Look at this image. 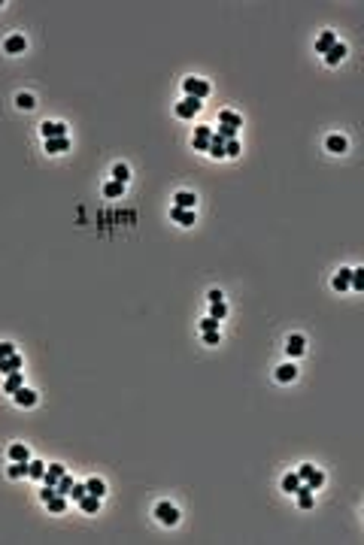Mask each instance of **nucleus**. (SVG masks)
I'll list each match as a JSON object with an SVG mask.
<instances>
[{"mask_svg": "<svg viewBox=\"0 0 364 545\" xmlns=\"http://www.w3.org/2000/svg\"><path fill=\"white\" fill-rule=\"evenodd\" d=\"M298 476H301V482H307L313 491H316V488H322V482H325V476L316 470V466H310V463H304V466H301Z\"/></svg>", "mask_w": 364, "mask_h": 545, "instance_id": "1", "label": "nucleus"}, {"mask_svg": "<svg viewBox=\"0 0 364 545\" xmlns=\"http://www.w3.org/2000/svg\"><path fill=\"white\" fill-rule=\"evenodd\" d=\"M155 515H158V521H161V524H167V527H173V524L179 521V512H176V506H173V503H158Z\"/></svg>", "mask_w": 364, "mask_h": 545, "instance_id": "2", "label": "nucleus"}, {"mask_svg": "<svg viewBox=\"0 0 364 545\" xmlns=\"http://www.w3.org/2000/svg\"><path fill=\"white\" fill-rule=\"evenodd\" d=\"M182 85H185V94H188V97H197V100H203V97L209 94V85H206L203 79H194V76H191V79H185Z\"/></svg>", "mask_w": 364, "mask_h": 545, "instance_id": "3", "label": "nucleus"}, {"mask_svg": "<svg viewBox=\"0 0 364 545\" xmlns=\"http://www.w3.org/2000/svg\"><path fill=\"white\" fill-rule=\"evenodd\" d=\"M194 112H200V100L197 97H185L182 103H176V115H179V119H194Z\"/></svg>", "mask_w": 364, "mask_h": 545, "instance_id": "4", "label": "nucleus"}, {"mask_svg": "<svg viewBox=\"0 0 364 545\" xmlns=\"http://www.w3.org/2000/svg\"><path fill=\"white\" fill-rule=\"evenodd\" d=\"M209 139H212V128H194V148L197 151H206L209 148Z\"/></svg>", "mask_w": 364, "mask_h": 545, "instance_id": "5", "label": "nucleus"}, {"mask_svg": "<svg viewBox=\"0 0 364 545\" xmlns=\"http://www.w3.org/2000/svg\"><path fill=\"white\" fill-rule=\"evenodd\" d=\"M12 400H15V403H18V406H24V409H30V406H36V394H33V391H30V388H24V385H21V388H18V391H15V394H12Z\"/></svg>", "mask_w": 364, "mask_h": 545, "instance_id": "6", "label": "nucleus"}, {"mask_svg": "<svg viewBox=\"0 0 364 545\" xmlns=\"http://www.w3.org/2000/svg\"><path fill=\"white\" fill-rule=\"evenodd\" d=\"M64 476V463H49L46 466V473H43V485H58V479Z\"/></svg>", "mask_w": 364, "mask_h": 545, "instance_id": "7", "label": "nucleus"}, {"mask_svg": "<svg viewBox=\"0 0 364 545\" xmlns=\"http://www.w3.org/2000/svg\"><path fill=\"white\" fill-rule=\"evenodd\" d=\"M40 131H43V136H46V139H58V136H67V128H64L61 122H46V125L40 128Z\"/></svg>", "mask_w": 364, "mask_h": 545, "instance_id": "8", "label": "nucleus"}, {"mask_svg": "<svg viewBox=\"0 0 364 545\" xmlns=\"http://www.w3.org/2000/svg\"><path fill=\"white\" fill-rule=\"evenodd\" d=\"M218 125H228V128L240 131L243 128V119H240L237 112H231V109H222V112H218Z\"/></svg>", "mask_w": 364, "mask_h": 545, "instance_id": "9", "label": "nucleus"}, {"mask_svg": "<svg viewBox=\"0 0 364 545\" xmlns=\"http://www.w3.org/2000/svg\"><path fill=\"white\" fill-rule=\"evenodd\" d=\"M343 58H346V46H343V43H334L331 49L325 52V64H331V67H334V64H340Z\"/></svg>", "mask_w": 364, "mask_h": 545, "instance_id": "10", "label": "nucleus"}, {"mask_svg": "<svg viewBox=\"0 0 364 545\" xmlns=\"http://www.w3.org/2000/svg\"><path fill=\"white\" fill-rule=\"evenodd\" d=\"M304 345H307V342H304L301 333H291V336H288V345H285V352H288L291 358H298V355H304Z\"/></svg>", "mask_w": 364, "mask_h": 545, "instance_id": "11", "label": "nucleus"}, {"mask_svg": "<svg viewBox=\"0 0 364 545\" xmlns=\"http://www.w3.org/2000/svg\"><path fill=\"white\" fill-rule=\"evenodd\" d=\"M24 36L21 33H12V36H6V43H3V49L9 52V55H18V52H24Z\"/></svg>", "mask_w": 364, "mask_h": 545, "instance_id": "12", "label": "nucleus"}, {"mask_svg": "<svg viewBox=\"0 0 364 545\" xmlns=\"http://www.w3.org/2000/svg\"><path fill=\"white\" fill-rule=\"evenodd\" d=\"M173 200H176V206H179V209H194V203H197V197H194L191 191H179Z\"/></svg>", "mask_w": 364, "mask_h": 545, "instance_id": "13", "label": "nucleus"}, {"mask_svg": "<svg viewBox=\"0 0 364 545\" xmlns=\"http://www.w3.org/2000/svg\"><path fill=\"white\" fill-rule=\"evenodd\" d=\"M173 221H179L182 227L194 224V209H179V206H173Z\"/></svg>", "mask_w": 364, "mask_h": 545, "instance_id": "14", "label": "nucleus"}, {"mask_svg": "<svg viewBox=\"0 0 364 545\" xmlns=\"http://www.w3.org/2000/svg\"><path fill=\"white\" fill-rule=\"evenodd\" d=\"M9 460H18V463H27V460H30V451H27V445H21V442L9 445Z\"/></svg>", "mask_w": 364, "mask_h": 545, "instance_id": "15", "label": "nucleus"}, {"mask_svg": "<svg viewBox=\"0 0 364 545\" xmlns=\"http://www.w3.org/2000/svg\"><path fill=\"white\" fill-rule=\"evenodd\" d=\"M206 151L212 154V158H225V139L218 136L215 131H212V139H209V148H206Z\"/></svg>", "mask_w": 364, "mask_h": 545, "instance_id": "16", "label": "nucleus"}, {"mask_svg": "<svg viewBox=\"0 0 364 545\" xmlns=\"http://www.w3.org/2000/svg\"><path fill=\"white\" fill-rule=\"evenodd\" d=\"M298 506H301V509H313V488L310 485L298 488Z\"/></svg>", "mask_w": 364, "mask_h": 545, "instance_id": "17", "label": "nucleus"}, {"mask_svg": "<svg viewBox=\"0 0 364 545\" xmlns=\"http://www.w3.org/2000/svg\"><path fill=\"white\" fill-rule=\"evenodd\" d=\"M18 370H21V358H18V355H9V358L0 361V373L9 376V373H18Z\"/></svg>", "mask_w": 364, "mask_h": 545, "instance_id": "18", "label": "nucleus"}, {"mask_svg": "<svg viewBox=\"0 0 364 545\" xmlns=\"http://www.w3.org/2000/svg\"><path fill=\"white\" fill-rule=\"evenodd\" d=\"M67 148H70V139H67V136H58V139H46V151H49V154L67 151Z\"/></svg>", "mask_w": 364, "mask_h": 545, "instance_id": "19", "label": "nucleus"}, {"mask_svg": "<svg viewBox=\"0 0 364 545\" xmlns=\"http://www.w3.org/2000/svg\"><path fill=\"white\" fill-rule=\"evenodd\" d=\"M298 488H301V476H298V473H288V476L282 479V491H285V494H298Z\"/></svg>", "mask_w": 364, "mask_h": 545, "instance_id": "20", "label": "nucleus"}, {"mask_svg": "<svg viewBox=\"0 0 364 545\" xmlns=\"http://www.w3.org/2000/svg\"><path fill=\"white\" fill-rule=\"evenodd\" d=\"M334 43H337V36H334V33H331V30H325V33H322V36H319V43H316V52H322V55H325V52H328V49H331V46H334Z\"/></svg>", "mask_w": 364, "mask_h": 545, "instance_id": "21", "label": "nucleus"}, {"mask_svg": "<svg viewBox=\"0 0 364 545\" xmlns=\"http://www.w3.org/2000/svg\"><path fill=\"white\" fill-rule=\"evenodd\" d=\"M79 506H82V512H88V515H91V512H97V509H100V497L85 494V497L79 500Z\"/></svg>", "mask_w": 364, "mask_h": 545, "instance_id": "22", "label": "nucleus"}, {"mask_svg": "<svg viewBox=\"0 0 364 545\" xmlns=\"http://www.w3.org/2000/svg\"><path fill=\"white\" fill-rule=\"evenodd\" d=\"M43 473H46V463H43V460H27V476H30V479L40 482Z\"/></svg>", "mask_w": 364, "mask_h": 545, "instance_id": "23", "label": "nucleus"}, {"mask_svg": "<svg viewBox=\"0 0 364 545\" xmlns=\"http://www.w3.org/2000/svg\"><path fill=\"white\" fill-rule=\"evenodd\" d=\"M122 191H125V185H122V182H116V179L103 185V194H106L109 200H116V197H122Z\"/></svg>", "mask_w": 364, "mask_h": 545, "instance_id": "24", "label": "nucleus"}, {"mask_svg": "<svg viewBox=\"0 0 364 545\" xmlns=\"http://www.w3.org/2000/svg\"><path fill=\"white\" fill-rule=\"evenodd\" d=\"M349 282H352V270H340L337 276H334V288H337V291H346Z\"/></svg>", "mask_w": 364, "mask_h": 545, "instance_id": "25", "label": "nucleus"}, {"mask_svg": "<svg viewBox=\"0 0 364 545\" xmlns=\"http://www.w3.org/2000/svg\"><path fill=\"white\" fill-rule=\"evenodd\" d=\"M295 376H298V367H295V364H282V367L276 370V379H279V382H291Z\"/></svg>", "mask_w": 364, "mask_h": 545, "instance_id": "26", "label": "nucleus"}, {"mask_svg": "<svg viewBox=\"0 0 364 545\" xmlns=\"http://www.w3.org/2000/svg\"><path fill=\"white\" fill-rule=\"evenodd\" d=\"M18 388H21V370H18V373H9V376H6V385H3V391H6V394H15Z\"/></svg>", "mask_w": 364, "mask_h": 545, "instance_id": "27", "label": "nucleus"}, {"mask_svg": "<svg viewBox=\"0 0 364 545\" xmlns=\"http://www.w3.org/2000/svg\"><path fill=\"white\" fill-rule=\"evenodd\" d=\"M46 506H49V512H55V515H61V512H64V509H67V500H64V494H55V497H52V500H49V503H46Z\"/></svg>", "mask_w": 364, "mask_h": 545, "instance_id": "28", "label": "nucleus"}, {"mask_svg": "<svg viewBox=\"0 0 364 545\" xmlns=\"http://www.w3.org/2000/svg\"><path fill=\"white\" fill-rule=\"evenodd\" d=\"M328 151L343 154V151H346V139H343V136H337V134H334V136H328Z\"/></svg>", "mask_w": 364, "mask_h": 545, "instance_id": "29", "label": "nucleus"}, {"mask_svg": "<svg viewBox=\"0 0 364 545\" xmlns=\"http://www.w3.org/2000/svg\"><path fill=\"white\" fill-rule=\"evenodd\" d=\"M228 315V306H225V300H218V303H212V309H209V318H215V321H222Z\"/></svg>", "mask_w": 364, "mask_h": 545, "instance_id": "30", "label": "nucleus"}, {"mask_svg": "<svg viewBox=\"0 0 364 545\" xmlns=\"http://www.w3.org/2000/svg\"><path fill=\"white\" fill-rule=\"evenodd\" d=\"M113 179H116V182H122V185H128V179H131V170H128L125 164H116V167H113Z\"/></svg>", "mask_w": 364, "mask_h": 545, "instance_id": "31", "label": "nucleus"}, {"mask_svg": "<svg viewBox=\"0 0 364 545\" xmlns=\"http://www.w3.org/2000/svg\"><path fill=\"white\" fill-rule=\"evenodd\" d=\"M85 488H88V494H94V497H103V494H106V485H103L100 479H91V482H85Z\"/></svg>", "mask_w": 364, "mask_h": 545, "instance_id": "32", "label": "nucleus"}, {"mask_svg": "<svg viewBox=\"0 0 364 545\" xmlns=\"http://www.w3.org/2000/svg\"><path fill=\"white\" fill-rule=\"evenodd\" d=\"M21 476H27V463L12 460V466H9V479H21Z\"/></svg>", "mask_w": 364, "mask_h": 545, "instance_id": "33", "label": "nucleus"}, {"mask_svg": "<svg viewBox=\"0 0 364 545\" xmlns=\"http://www.w3.org/2000/svg\"><path fill=\"white\" fill-rule=\"evenodd\" d=\"M70 488H73V479H70V476H67V473H64V476H61V479H58V485H55V491H58V494H64V497H67V494H70Z\"/></svg>", "mask_w": 364, "mask_h": 545, "instance_id": "34", "label": "nucleus"}, {"mask_svg": "<svg viewBox=\"0 0 364 545\" xmlns=\"http://www.w3.org/2000/svg\"><path fill=\"white\" fill-rule=\"evenodd\" d=\"M15 103H18V109H33V106H36L33 94H18V97H15Z\"/></svg>", "mask_w": 364, "mask_h": 545, "instance_id": "35", "label": "nucleus"}, {"mask_svg": "<svg viewBox=\"0 0 364 545\" xmlns=\"http://www.w3.org/2000/svg\"><path fill=\"white\" fill-rule=\"evenodd\" d=\"M240 154V142L237 139H225V158H237Z\"/></svg>", "mask_w": 364, "mask_h": 545, "instance_id": "36", "label": "nucleus"}, {"mask_svg": "<svg viewBox=\"0 0 364 545\" xmlns=\"http://www.w3.org/2000/svg\"><path fill=\"white\" fill-rule=\"evenodd\" d=\"M355 291H364V270H352V282H349Z\"/></svg>", "mask_w": 364, "mask_h": 545, "instance_id": "37", "label": "nucleus"}, {"mask_svg": "<svg viewBox=\"0 0 364 545\" xmlns=\"http://www.w3.org/2000/svg\"><path fill=\"white\" fill-rule=\"evenodd\" d=\"M85 494H88V488H85V485H76V482H73V488H70V494H67V497H73V500L79 503Z\"/></svg>", "mask_w": 364, "mask_h": 545, "instance_id": "38", "label": "nucleus"}, {"mask_svg": "<svg viewBox=\"0 0 364 545\" xmlns=\"http://www.w3.org/2000/svg\"><path fill=\"white\" fill-rule=\"evenodd\" d=\"M215 134L222 136V139H234V136H237V131H234V128H228V125H218V131H215Z\"/></svg>", "mask_w": 364, "mask_h": 545, "instance_id": "39", "label": "nucleus"}, {"mask_svg": "<svg viewBox=\"0 0 364 545\" xmlns=\"http://www.w3.org/2000/svg\"><path fill=\"white\" fill-rule=\"evenodd\" d=\"M9 355H15V345L12 342H0V361L9 358Z\"/></svg>", "mask_w": 364, "mask_h": 545, "instance_id": "40", "label": "nucleus"}, {"mask_svg": "<svg viewBox=\"0 0 364 545\" xmlns=\"http://www.w3.org/2000/svg\"><path fill=\"white\" fill-rule=\"evenodd\" d=\"M200 330H203V333H206V330H218V321H215V318H203V321H200Z\"/></svg>", "mask_w": 364, "mask_h": 545, "instance_id": "41", "label": "nucleus"}, {"mask_svg": "<svg viewBox=\"0 0 364 545\" xmlns=\"http://www.w3.org/2000/svg\"><path fill=\"white\" fill-rule=\"evenodd\" d=\"M55 494H58V491H55V488H52V485H46V488H43V491H40V500H43V503H49V500H52V497H55Z\"/></svg>", "mask_w": 364, "mask_h": 545, "instance_id": "42", "label": "nucleus"}, {"mask_svg": "<svg viewBox=\"0 0 364 545\" xmlns=\"http://www.w3.org/2000/svg\"><path fill=\"white\" fill-rule=\"evenodd\" d=\"M203 342H206V345H215V342H218V330H206V333H203Z\"/></svg>", "mask_w": 364, "mask_h": 545, "instance_id": "43", "label": "nucleus"}, {"mask_svg": "<svg viewBox=\"0 0 364 545\" xmlns=\"http://www.w3.org/2000/svg\"><path fill=\"white\" fill-rule=\"evenodd\" d=\"M206 297H209V303H218V300H222V291H209Z\"/></svg>", "mask_w": 364, "mask_h": 545, "instance_id": "44", "label": "nucleus"}]
</instances>
